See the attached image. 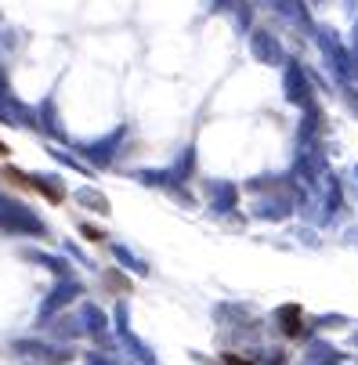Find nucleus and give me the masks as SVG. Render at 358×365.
<instances>
[{
	"mask_svg": "<svg viewBox=\"0 0 358 365\" xmlns=\"http://www.w3.org/2000/svg\"><path fill=\"white\" fill-rule=\"evenodd\" d=\"M304 307L300 304H286V307H279V322H282V333L290 336V340H297L300 333H304Z\"/></svg>",
	"mask_w": 358,
	"mask_h": 365,
	"instance_id": "f257e3e1",
	"label": "nucleus"
},
{
	"mask_svg": "<svg viewBox=\"0 0 358 365\" xmlns=\"http://www.w3.org/2000/svg\"><path fill=\"white\" fill-rule=\"evenodd\" d=\"M221 365H257V358H246V354L225 351V354H221Z\"/></svg>",
	"mask_w": 358,
	"mask_h": 365,
	"instance_id": "f03ea898",
	"label": "nucleus"
},
{
	"mask_svg": "<svg viewBox=\"0 0 358 365\" xmlns=\"http://www.w3.org/2000/svg\"><path fill=\"white\" fill-rule=\"evenodd\" d=\"M83 235H87V239H98V242L106 239V232H101V228H94V225H83Z\"/></svg>",
	"mask_w": 358,
	"mask_h": 365,
	"instance_id": "7ed1b4c3",
	"label": "nucleus"
},
{
	"mask_svg": "<svg viewBox=\"0 0 358 365\" xmlns=\"http://www.w3.org/2000/svg\"><path fill=\"white\" fill-rule=\"evenodd\" d=\"M4 155H11V148H8L4 141H0V160H4Z\"/></svg>",
	"mask_w": 358,
	"mask_h": 365,
	"instance_id": "20e7f679",
	"label": "nucleus"
}]
</instances>
